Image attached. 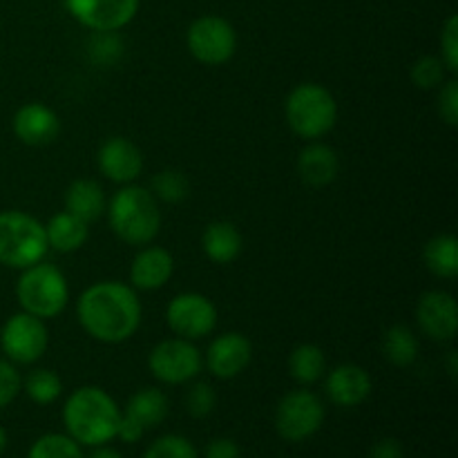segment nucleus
I'll list each match as a JSON object with an SVG mask.
<instances>
[{"instance_id": "obj_33", "label": "nucleus", "mask_w": 458, "mask_h": 458, "mask_svg": "<svg viewBox=\"0 0 458 458\" xmlns=\"http://www.w3.org/2000/svg\"><path fill=\"white\" fill-rule=\"evenodd\" d=\"M217 407V394H215L213 385L208 383H195L188 387L186 392V411L192 419H206Z\"/></svg>"}, {"instance_id": "obj_12", "label": "nucleus", "mask_w": 458, "mask_h": 458, "mask_svg": "<svg viewBox=\"0 0 458 458\" xmlns=\"http://www.w3.org/2000/svg\"><path fill=\"white\" fill-rule=\"evenodd\" d=\"M74 21L92 31H119L139 12V0H65Z\"/></svg>"}, {"instance_id": "obj_23", "label": "nucleus", "mask_w": 458, "mask_h": 458, "mask_svg": "<svg viewBox=\"0 0 458 458\" xmlns=\"http://www.w3.org/2000/svg\"><path fill=\"white\" fill-rule=\"evenodd\" d=\"M123 414L137 420L146 432L152 428H159L168 416V396L161 389L146 387L130 396Z\"/></svg>"}, {"instance_id": "obj_42", "label": "nucleus", "mask_w": 458, "mask_h": 458, "mask_svg": "<svg viewBox=\"0 0 458 458\" xmlns=\"http://www.w3.org/2000/svg\"><path fill=\"white\" fill-rule=\"evenodd\" d=\"M450 376H456V352H450Z\"/></svg>"}, {"instance_id": "obj_17", "label": "nucleus", "mask_w": 458, "mask_h": 458, "mask_svg": "<svg viewBox=\"0 0 458 458\" xmlns=\"http://www.w3.org/2000/svg\"><path fill=\"white\" fill-rule=\"evenodd\" d=\"M325 394L334 405L338 407H358L369 398L371 378L360 365L344 362L334 367L327 374Z\"/></svg>"}, {"instance_id": "obj_8", "label": "nucleus", "mask_w": 458, "mask_h": 458, "mask_svg": "<svg viewBox=\"0 0 458 458\" xmlns=\"http://www.w3.org/2000/svg\"><path fill=\"white\" fill-rule=\"evenodd\" d=\"M204 367L199 349L192 340L186 338H168L161 340L157 347H152L148 356V369L159 383L164 385H186L199 376Z\"/></svg>"}, {"instance_id": "obj_40", "label": "nucleus", "mask_w": 458, "mask_h": 458, "mask_svg": "<svg viewBox=\"0 0 458 458\" xmlns=\"http://www.w3.org/2000/svg\"><path fill=\"white\" fill-rule=\"evenodd\" d=\"M88 458H123V456H121V452L114 450V447L98 445V447H92V454Z\"/></svg>"}, {"instance_id": "obj_29", "label": "nucleus", "mask_w": 458, "mask_h": 458, "mask_svg": "<svg viewBox=\"0 0 458 458\" xmlns=\"http://www.w3.org/2000/svg\"><path fill=\"white\" fill-rule=\"evenodd\" d=\"M27 458H85L79 443L67 434H45L36 438Z\"/></svg>"}, {"instance_id": "obj_34", "label": "nucleus", "mask_w": 458, "mask_h": 458, "mask_svg": "<svg viewBox=\"0 0 458 458\" xmlns=\"http://www.w3.org/2000/svg\"><path fill=\"white\" fill-rule=\"evenodd\" d=\"M22 392V378L12 360H0V410L12 405Z\"/></svg>"}, {"instance_id": "obj_2", "label": "nucleus", "mask_w": 458, "mask_h": 458, "mask_svg": "<svg viewBox=\"0 0 458 458\" xmlns=\"http://www.w3.org/2000/svg\"><path fill=\"white\" fill-rule=\"evenodd\" d=\"M121 410L114 398L101 387H79L67 396L63 407V425L67 437L74 438L81 447L107 445L116 438Z\"/></svg>"}, {"instance_id": "obj_16", "label": "nucleus", "mask_w": 458, "mask_h": 458, "mask_svg": "<svg viewBox=\"0 0 458 458\" xmlns=\"http://www.w3.org/2000/svg\"><path fill=\"white\" fill-rule=\"evenodd\" d=\"M13 134L21 139L25 146H47L61 132V119H58L56 112L52 110L45 103H25L22 107H18V112L13 114Z\"/></svg>"}, {"instance_id": "obj_6", "label": "nucleus", "mask_w": 458, "mask_h": 458, "mask_svg": "<svg viewBox=\"0 0 458 458\" xmlns=\"http://www.w3.org/2000/svg\"><path fill=\"white\" fill-rule=\"evenodd\" d=\"M45 224L22 210H3L0 213V264L9 268L31 267L43 262L47 253Z\"/></svg>"}, {"instance_id": "obj_7", "label": "nucleus", "mask_w": 458, "mask_h": 458, "mask_svg": "<svg viewBox=\"0 0 458 458\" xmlns=\"http://www.w3.org/2000/svg\"><path fill=\"white\" fill-rule=\"evenodd\" d=\"M276 432L289 443L309 441L325 423V405L309 389H293L284 394L276 407Z\"/></svg>"}, {"instance_id": "obj_35", "label": "nucleus", "mask_w": 458, "mask_h": 458, "mask_svg": "<svg viewBox=\"0 0 458 458\" xmlns=\"http://www.w3.org/2000/svg\"><path fill=\"white\" fill-rule=\"evenodd\" d=\"M441 61L445 63L447 72L458 70V18H447L441 31Z\"/></svg>"}, {"instance_id": "obj_41", "label": "nucleus", "mask_w": 458, "mask_h": 458, "mask_svg": "<svg viewBox=\"0 0 458 458\" xmlns=\"http://www.w3.org/2000/svg\"><path fill=\"white\" fill-rule=\"evenodd\" d=\"M7 443H9V437H7V429L0 425V454H3L4 450H7Z\"/></svg>"}, {"instance_id": "obj_11", "label": "nucleus", "mask_w": 458, "mask_h": 458, "mask_svg": "<svg viewBox=\"0 0 458 458\" xmlns=\"http://www.w3.org/2000/svg\"><path fill=\"white\" fill-rule=\"evenodd\" d=\"M165 322L170 329L186 340H201L213 334L217 325V309L210 302V298L201 293H179L170 300L165 309Z\"/></svg>"}, {"instance_id": "obj_25", "label": "nucleus", "mask_w": 458, "mask_h": 458, "mask_svg": "<svg viewBox=\"0 0 458 458\" xmlns=\"http://www.w3.org/2000/svg\"><path fill=\"white\" fill-rule=\"evenodd\" d=\"M289 374L295 383L309 385L318 383L327 374V358L325 352L316 344H300L289 356Z\"/></svg>"}, {"instance_id": "obj_22", "label": "nucleus", "mask_w": 458, "mask_h": 458, "mask_svg": "<svg viewBox=\"0 0 458 458\" xmlns=\"http://www.w3.org/2000/svg\"><path fill=\"white\" fill-rule=\"evenodd\" d=\"M89 224H85L83 219L74 217L72 213L63 210L56 213L45 226V235H47V246L49 249L58 250V253H76L79 249H83L85 242L89 237Z\"/></svg>"}, {"instance_id": "obj_5", "label": "nucleus", "mask_w": 458, "mask_h": 458, "mask_svg": "<svg viewBox=\"0 0 458 458\" xmlns=\"http://www.w3.org/2000/svg\"><path fill=\"white\" fill-rule=\"evenodd\" d=\"M16 298L22 311L31 313L40 320L56 318L70 300L67 277L54 264H31V267L22 268L21 277H18Z\"/></svg>"}, {"instance_id": "obj_39", "label": "nucleus", "mask_w": 458, "mask_h": 458, "mask_svg": "<svg viewBox=\"0 0 458 458\" xmlns=\"http://www.w3.org/2000/svg\"><path fill=\"white\" fill-rule=\"evenodd\" d=\"M146 429L137 423L134 419H130L128 414L121 411V420H119V429H116V438H121L123 443H137L141 441Z\"/></svg>"}, {"instance_id": "obj_18", "label": "nucleus", "mask_w": 458, "mask_h": 458, "mask_svg": "<svg viewBox=\"0 0 458 458\" xmlns=\"http://www.w3.org/2000/svg\"><path fill=\"white\" fill-rule=\"evenodd\" d=\"M174 273V259L161 246H146L130 264V286L134 291H159Z\"/></svg>"}, {"instance_id": "obj_27", "label": "nucleus", "mask_w": 458, "mask_h": 458, "mask_svg": "<svg viewBox=\"0 0 458 458\" xmlns=\"http://www.w3.org/2000/svg\"><path fill=\"white\" fill-rule=\"evenodd\" d=\"M22 392L30 396V401H34L36 405H52L61 398L63 394V383L58 378L56 371L52 369H34L27 374V378L22 380Z\"/></svg>"}, {"instance_id": "obj_37", "label": "nucleus", "mask_w": 458, "mask_h": 458, "mask_svg": "<svg viewBox=\"0 0 458 458\" xmlns=\"http://www.w3.org/2000/svg\"><path fill=\"white\" fill-rule=\"evenodd\" d=\"M204 458H242V450L233 438H215L206 445Z\"/></svg>"}, {"instance_id": "obj_1", "label": "nucleus", "mask_w": 458, "mask_h": 458, "mask_svg": "<svg viewBox=\"0 0 458 458\" xmlns=\"http://www.w3.org/2000/svg\"><path fill=\"white\" fill-rule=\"evenodd\" d=\"M141 316L137 291L123 282H97L76 300L79 325L103 344H121L132 338L141 325Z\"/></svg>"}, {"instance_id": "obj_20", "label": "nucleus", "mask_w": 458, "mask_h": 458, "mask_svg": "<svg viewBox=\"0 0 458 458\" xmlns=\"http://www.w3.org/2000/svg\"><path fill=\"white\" fill-rule=\"evenodd\" d=\"M242 246V233L237 231V226L226 219H219V222L208 224L204 228V235H201V249H204L206 258L215 264H231L240 258Z\"/></svg>"}, {"instance_id": "obj_21", "label": "nucleus", "mask_w": 458, "mask_h": 458, "mask_svg": "<svg viewBox=\"0 0 458 458\" xmlns=\"http://www.w3.org/2000/svg\"><path fill=\"white\" fill-rule=\"evenodd\" d=\"M106 192L94 179H76L65 191V210L85 224L97 222L106 213Z\"/></svg>"}, {"instance_id": "obj_19", "label": "nucleus", "mask_w": 458, "mask_h": 458, "mask_svg": "<svg viewBox=\"0 0 458 458\" xmlns=\"http://www.w3.org/2000/svg\"><path fill=\"white\" fill-rule=\"evenodd\" d=\"M340 161L334 148L311 141L298 157V174L307 186L325 188L338 177Z\"/></svg>"}, {"instance_id": "obj_26", "label": "nucleus", "mask_w": 458, "mask_h": 458, "mask_svg": "<svg viewBox=\"0 0 458 458\" xmlns=\"http://www.w3.org/2000/svg\"><path fill=\"white\" fill-rule=\"evenodd\" d=\"M383 353L392 365L410 367L419 358V338L407 325H394L383 335Z\"/></svg>"}, {"instance_id": "obj_3", "label": "nucleus", "mask_w": 458, "mask_h": 458, "mask_svg": "<svg viewBox=\"0 0 458 458\" xmlns=\"http://www.w3.org/2000/svg\"><path fill=\"white\" fill-rule=\"evenodd\" d=\"M112 233L130 246H148L161 228L159 201L143 186L128 183L106 206Z\"/></svg>"}, {"instance_id": "obj_24", "label": "nucleus", "mask_w": 458, "mask_h": 458, "mask_svg": "<svg viewBox=\"0 0 458 458\" xmlns=\"http://www.w3.org/2000/svg\"><path fill=\"white\" fill-rule=\"evenodd\" d=\"M425 267L441 280H454L458 276V240L454 235H437L423 250Z\"/></svg>"}, {"instance_id": "obj_13", "label": "nucleus", "mask_w": 458, "mask_h": 458, "mask_svg": "<svg viewBox=\"0 0 458 458\" xmlns=\"http://www.w3.org/2000/svg\"><path fill=\"white\" fill-rule=\"evenodd\" d=\"M416 322L428 338L450 343L458 329L456 300L447 291H428L416 304Z\"/></svg>"}, {"instance_id": "obj_32", "label": "nucleus", "mask_w": 458, "mask_h": 458, "mask_svg": "<svg viewBox=\"0 0 458 458\" xmlns=\"http://www.w3.org/2000/svg\"><path fill=\"white\" fill-rule=\"evenodd\" d=\"M445 63L438 56H420L419 61L411 65V81L416 88L420 89H434L441 88L445 83Z\"/></svg>"}, {"instance_id": "obj_15", "label": "nucleus", "mask_w": 458, "mask_h": 458, "mask_svg": "<svg viewBox=\"0 0 458 458\" xmlns=\"http://www.w3.org/2000/svg\"><path fill=\"white\" fill-rule=\"evenodd\" d=\"M97 164L103 177L114 183H121V186H128V183H132L141 174L143 155L137 148V143H132L130 139L110 137L98 148Z\"/></svg>"}, {"instance_id": "obj_10", "label": "nucleus", "mask_w": 458, "mask_h": 458, "mask_svg": "<svg viewBox=\"0 0 458 458\" xmlns=\"http://www.w3.org/2000/svg\"><path fill=\"white\" fill-rule=\"evenodd\" d=\"M186 45L192 58L204 65H224L237 49L235 27L222 16H201L191 22L186 31Z\"/></svg>"}, {"instance_id": "obj_28", "label": "nucleus", "mask_w": 458, "mask_h": 458, "mask_svg": "<svg viewBox=\"0 0 458 458\" xmlns=\"http://www.w3.org/2000/svg\"><path fill=\"white\" fill-rule=\"evenodd\" d=\"M157 201H164V204H182L188 195H191V183H188L186 174L179 173V170H161L152 177L150 188Z\"/></svg>"}, {"instance_id": "obj_30", "label": "nucleus", "mask_w": 458, "mask_h": 458, "mask_svg": "<svg viewBox=\"0 0 458 458\" xmlns=\"http://www.w3.org/2000/svg\"><path fill=\"white\" fill-rule=\"evenodd\" d=\"M123 38L116 31H94L88 43V54L92 63L101 67H112L123 56Z\"/></svg>"}, {"instance_id": "obj_14", "label": "nucleus", "mask_w": 458, "mask_h": 458, "mask_svg": "<svg viewBox=\"0 0 458 458\" xmlns=\"http://www.w3.org/2000/svg\"><path fill=\"white\" fill-rule=\"evenodd\" d=\"M250 358H253L250 340L244 334L228 331V334L217 335L210 343L208 353H206V367L215 378L231 380L237 378L249 367Z\"/></svg>"}, {"instance_id": "obj_31", "label": "nucleus", "mask_w": 458, "mask_h": 458, "mask_svg": "<svg viewBox=\"0 0 458 458\" xmlns=\"http://www.w3.org/2000/svg\"><path fill=\"white\" fill-rule=\"evenodd\" d=\"M143 458H199V452L182 434H165L150 443Z\"/></svg>"}, {"instance_id": "obj_9", "label": "nucleus", "mask_w": 458, "mask_h": 458, "mask_svg": "<svg viewBox=\"0 0 458 458\" xmlns=\"http://www.w3.org/2000/svg\"><path fill=\"white\" fill-rule=\"evenodd\" d=\"M49 334L45 320L21 311L4 320L0 329V347L13 365H34L47 352Z\"/></svg>"}, {"instance_id": "obj_36", "label": "nucleus", "mask_w": 458, "mask_h": 458, "mask_svg": "<svg viewBox=\"0 0 458 458\" xmlns=\"http://www.w3.org/2000/svg\"><path fill=\"white\" fill-rule=\"evenodd\" d=\"M438 114L447 125L454 128L458 121V83L456 81H445L438 92Z\"/></svg>"}, {"instance_id": "obj_38", "label": "nucleus", "mask_w": 458, "mask_h": 458, "mask_svg": "<svg viewBox=\"0 0 458 458\" xmlns=\"http://www.w3.org/2000/svg\"><path fill=\"white\" fill-rule=\"evenodd\" d=\"M369 458H405V450H403L401 441L387 437L374 443V447L369 450Z\"/></svg>"}, {"instance_id": "obj_4", "label": "nucleus", "mask_w": 458, "mask_h": 458, "mask_svg": "<svg viewBox=\"0 0 458 458\" xmlns=\"http://www.w3.org/2000/svg\"><path fill=\"white\" fill-rule=\"evenodd\" d=\"M284 114L295 137L318 141L334 130L338 121V103L325 85L302 83L286 97Z\"/></svg>"}]
</instances>
